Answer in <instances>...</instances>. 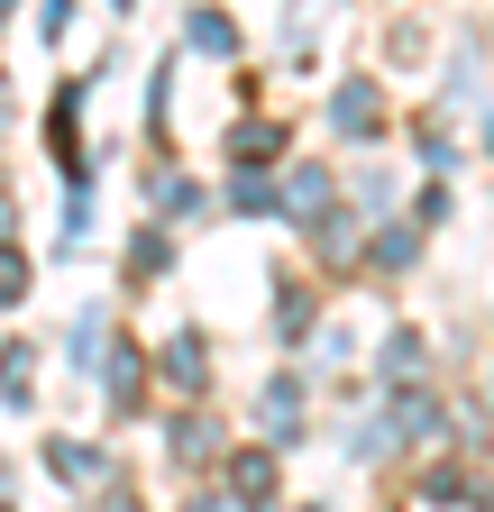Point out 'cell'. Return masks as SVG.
Listing matches in <instances>:
<instances>
[{
    "label": "cell",
    "mask_w": 494,
    "mask_h": 512,
    "mask_svg": "<svg viewBox=\"0 0 494 512\" xmlns=\"http://www.w3.org/2000/svg\"><path fill=\"white\" fill-rule=\"evenodd\" d=\"M19 284H28V266H19V247H0V302H10Z\"/></svg>",
    "instance_id": "obj_1"
}]
</instances>
